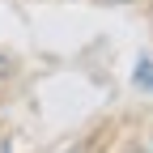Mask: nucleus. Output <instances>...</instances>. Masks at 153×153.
<instances>
[{"label": "nucleus", "mask_w": 153, "mask_h": 153, "mask_svg": "<svg viewBox=\"0 0 153 153\" xmlns=\"http://www.w3.org/2000/svg\"><path fill=\"white\" fill-rule=\"evenodd\" d=\"M136 85L140 89H153V60H140L136 64Z\"/></svg>", "instance_id": "obj_1"}, {"label": "nucleus", "mask_w": 153, "mask_h": 153, "mask_svg": "<svg viewBox=\"0 0 153 153\" xmlns=\"http://www.w3.org/2000/svg\"><path fill=\"white\" fill-rule=\"evenodd\" d=\"M9 68H13V64H9V55H0V81L9 76Z\"/></svg>", "instance_id": "obj_2"}, {"label": "nucleus", "mask_w": 153, "mask_h": 153, "mask_svg": "<svg viewBox=\"0 0 153 153\" xmlns=\"http://www.w3.org/2000/svg\"><path fill=\"white\" fill-rule=\"evenodd\" d=\"M68 153H81V149H68Z\"/></svg>", "instance_id": "obj_3"}]
</instances>
